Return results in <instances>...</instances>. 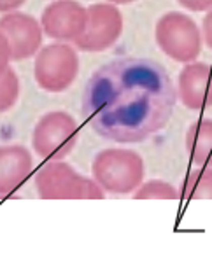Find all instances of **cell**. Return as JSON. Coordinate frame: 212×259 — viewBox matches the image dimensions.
<instances>
[{
	"label": "cell",
	"mask_w": 212,
	"mask_h": 259,
	"mask_svg": "<svg viewBox=\"0 0 212 259\" xmlns=\"http://www.w3.org/2000/svg\"><path fill=\"white\" fill-rule=\"evenodd\" d=\"M176 90L163 67L151 60L121 58L90 77L82 97L88 123L104 139L135 144L166 126Z\"/></svg>",
	"instance_id": "obj_1"
},
{
	"label": "cell",
	"mask_w": 212,
	"mask_h": 259,
	"mask_svg": "<svg viewBox=\"0 0 212 259\" xmlns=\"http://www.w3.org/2000/svg\"><path fill=\"white\" fill-rule=\"evenodd\" d=\"M144 159L137 151L109 149L100 151L92 163V177L105 193L128 194L144 182Z\"/></svg>",
	"instance_id": "obj_2"
},
{
	"label": "cell",
	"mask_w": 212,
	"mask_h": 259,
	"mask_svg": "<svg viewBox=\"0 0 212 259\" xmlns=\"http://www.w3.org/2000/svg\"><path fill=\"white\" fill-rule=\"evenodd\" d=\"M35 189L43 200H104L105 191L62 159H51L35 175Z\"/></svg>",
	"instance_id": "obj_3"
},
{
	"label": "cell",
	"mask_w": 212,
	"mask_h": 259,
	"mask_svg": "<svg viewBox=\"0 0 212 259\" xmlns=\"http://www.w3.org/2000/svg\"><path fill=\"white\" fill-rule=\"evenodd\" d=\"M154 39L168 58L179 63L195 62L202 53V30L188 14L166 13L158 20Z\"/></svg>",
	"instance_id": "obj_4"
},
{
	"label": "cell",
	"mask_w": 212,
	"mask_h": 259,
	"mask_svg": "<svg viewBox=\"0 0 212 259\" xmlns=\"http://www.w3.org/2000/svg\"><path fill=\"white\" fill-rule=\"evenodd\" d=\"M79 139V124L65 110L46 112L32 133V149L43 159H63L70 154Z\"/></svg>",
	"instance_id": "obj_5"
},
{
	"label": "cell",
	"mask_w": 212,
	"mask_h": 259,
	"mask_svg": "<svg viewBox=\"0 0 212 259\" xmlns=\"http://www.w3.org/2000/svg\"><path fill=\"white\" fill-rule=\"evenodd\" d=\"M79 74V56L72 46L55 42L39 49L33 63V77L40 90L62 93L74 84Z\"/></svg>",
	"instance_id": "obj_6"
},
{
	"label": "cell",
	"mask_w": 212,
	"mask_h": 259,
	"mask_svg": "<svg viewBox=\"0 0 212 259\" xmlns=\"http://www.w3.org/2000/svg\"><path fill=\"white\" fill-rule=\"evenodd\" d=\"M123 14L111 2L93 4L88 7L86 28L74 40L75 48L84 53H100L112 48L123 33Z\"/></svg>",
	"instance_id": "obj_7"
},
{
	"label": "cell",
	"mask_w": 212,
	"mask_h": 259,
	"mask_svg": "<svg viewBox=\"0 0 212 259\" xmlns=\"http://www.w3.org/2000/svg\"><path fill=\"white\" fill-rule=\"evenodd\" d=\"M88 7L77 0H55L43 11L40 26L49 39L74 42L86 28Z\"/></svg>",
	"instance_id": "obj_8"
},
{
	"label": "cell",
	"mask_w": 212,
	"mask_h": 259,
	"mask_svg": "<svg viewBox=\"0 0 212 259\" xmlns=\"http://www.w3.org/2000/svg\"><path fill=\"white\" fill-rule=\"evenodd\" d=\"M0 32L6 35L11 49V60L32 58L43 46V26L33 16L25 13H6L0 18Z\"/></svg>",
	"instance_id": "obj_9"
},
{
	"label": "cell",
	"mask_w": 212,
	"mask_h": 259,
	"mask_svg": "<svg viewBox=\"0 0 212 259\" xmlns=\"http://www.w3.org/2000/svg\"><path fill=\"white\" fill-rule=\"evenodd\" d=\"M177 97L189 110H207L212 107V65L189 62L179 72Z\"/></svg>",
	"instance_id": "obj_10"
},
{
	"label": "cell",
	"mask_w": 212,
	"mask_h": 259,
	"mask_svg": "<svg viewBox=\"0 0 212 259\" xmlns=\"http://www.w3.org/2000/svg\"><path fill=\"white\" fill-rule=\"evenodd\" d=\"M33 170L32 152L21 144L0 146V198L9 196L30 177Z\"/></svg>",
	"instance_id": "obj_11"
},
{
	"label": "cell",
	"mask_w": 212,
	"mask_h": 259,
	"mask_svg": "<svg viewBox=\"0 0 212 259\" xmlns=\"http://www.w3.org/2000/svg\"><path fill=\"white\" fill-rule=\"evenodd\" d=\"M186 149L191 163L196 166H212V119L202 117L189 126Z\"/></svg>",
	"instance_id": "obj_12"
},
{
	"label": "cell",
	"mask_w": 212,
	"mask_h": 259,
	"mask_svg": "<svg viewBox=\"0 0 212 259\" xmlns=\"http://www.w3.org/2000/svg\"><path fill=\"white\" fill-rule=\"evenodd\" d=\"M181 198L186 200H212V166H196L186 175L181 188Z\"/></svg>",
	"instance_id": "obj_13"
},
{
	"label": "cell",
	"mask_w": 212,
	"mask_h": 259,
	"mask_svg": "<svg viewBox=\"0 0 212 259\" xmlns=\"http://www.w3.org/2000/svg\"><path fill=\"white\" fill-rule=\"evenodd\" d=\"M135 200H181V191L165 181L142 182L134 191Z\"/></svg>",
	"instance_id": "obj_14"
},
{
	"label": "cell",
	"mask_w": 212,
	"mask_h": 259,
	"mask_svg": "<svg viewBox=\"0 0 212 259\" xmlns=\"http://www.w3.org/2000/svg\"><path fill=\"white\" fill-rule=\"evenodd\" d=\"M20 98V79L13 68H7L0 75V114L7 112L18 104Z\"/></svg>",
	"instance_id": "obj_15"
},
{
	"label": "cell",
	"mask_w": 212,
	"mask_h": 259,
	"mask_svg": "<svg viewBox=\"0 0 212 259\" xmlns=\"http://www.w3.org/2000/svg\"><path fill=\"white\" fill-rule=\"evenodd\" d=\"M11 49H9V44H7V39L2 32H0V75L9 68L11 65Z\"/></svg>",
	"instance_id": "obj_16"
},
{
	"label": "cell",
	"mask_w": 212,
	"mask_h": 259,
	"mask_svg": "<svg viewBox=\"0 0 212 259\" xmlns=\"http://www.w3.org/2000/svg\"><path fill=\"white\" fill-rule=\"evenodd\" d=\"M177 4L183 6L186 11H193V13H203L212 7V0H177Z\"/></svg>",
	"instance_id": "obj_17"
},
{
	"label": "cell",
	"mask_w": 212,
	"mask_h": 259,
	"mask_svg": "<svg viewBox=\"0 0 212 259\" xmlns=\"http://www.w3.org/2000/svg\"><path fill=\"white\" fill-rule=\"evenodd\" d=\"M202 37H203V42H205L212 49V7H210L209 11H207L205 18H203V23H202Z\"/></svg>",
	"instance_id": "obj_18"
},
{
	"label": "cell",
	"mask_w": 212,
	"mask_h": 259,
	"mask_svg": "<svg viewBox=\"0 0 212 259\" xmlns=\"http://www.w3.org/2000/svg\"><path fill=\"white\" fill-rule=\"evenodd\" d=\"M26 2V0H0V13H13V11H18L21 6Z\"/></svg>",
	"instance_id": "obj_19"
},
{
	"label": "cell",
	"mask_w": 212,
	"mask_h": 259,
	"mask_svg": "<svg viewBox=\"0 0 212 259\" xmlns=\"http://www.w3.org/2000/svg\"><path fill=\"white\" fill-rule=\"evenodd\" d=\"M107 2L114 4V6H124V4H132V2H135V0H107Z\"/></svg>",
	"instance_id": "obj_20"
}]
</instances>
